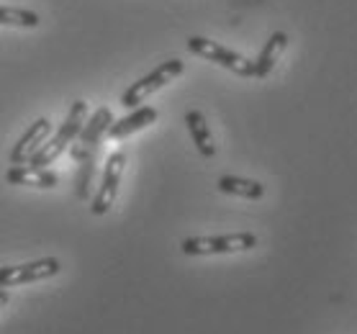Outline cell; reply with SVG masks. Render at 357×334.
<instances>
[{
    "label": "cell",
    "mask_w": 357,
    "mask_h": 334,
    "mask_svg": "<svg viewBox=\"0 0 357 334\" xmlns=\"http://www.w3.org/2000/svg\"><path fill=\"white\" fill-rule=\"evenodd\" d=\"M85 116H88V103H85V100H75L65 123H62V129L54 134V139L44 142V144L36 149V155L29 160V165H31V167H47V165H52L54 160H59L62 152L70 149V144H73L75 139H77V134L82 131Z\"/></svg>",
    "instance_id": "obj_1"
},
{
    "label": "cell",
    "mask_w": 357,
    "mask_h": 334,
    "mask_svg": "<svg viewBox=\"0 0 357 334\" xmlns=\"http://www.w3.org/2000/svg\"><path fill=\"white\" fill-rule=\"evenodd\" d=\"M252 247H257V236L252 231H236V234H221V236H190L183 239V255L198 257V255H231V252H247Z\"/></svg>",
    "instance_id": "obj_2"
},
{
    "label": "cell",
    "mask_w": 357,
    "mask_h": 334,
    "mask_svg": "<svg viewBox=\"0 0 357 334\" xmlns=\"http://www.w3.org/2000/svg\"><path fill=\"white\" fill-rule=\"evenodd\" d=\"M183 70H185L183 59H167V62H162V65L155 67V70H152L149 75H144L142 80L134 82L129 90H123L121 106L137 108L139 103H144V100L149 98L152 93H157V90L165 88L167 82H172L175 77H180V75H183Z\"/></svg>",
    "instance_id": "obj_3"
},
{
    "label": "cell",
    "mask_w": 357,
    "mask_h": 334,
    "mask_svg": "<svg viewBox=\"0 0 357 334\" xmlns=\"http://www.w3.org/2000/svg\"><path fill=\"white\" fill-rule=\"evenodd\" d=\"M188 50L198 54V57L208 59L213 65L219 67H227L231 70L234 75H242V77H255V62H250L247 57L242 54H236V52L227 50V47H221L216 41L211 39H203V36H190L188 39Z\"/></svg>",
    "instance_id": "obj_4"
},
{
    "label": "cell",
    "mask_w": 357,
    "mask_h": 334,
    "mask_svg": "<svg viewBox=\"0 0 357 334\" xmlns=\"http://www.w3.org/2000/svg\"><path fill=\"white\" fill-rule=\"evenodd\" d=\"M111 123H114V114H111V108H98L96 114L90 116L82 131L77 134V144H70L73 149V157L75 162H82V160H88V157H96V149L100 144V139L103 134H108L111 129Z\"/></svg>",
    "instance_id": "obj_5"
},
{
    "label": "cell",
    "mask_w": 357,
    "mask_h": 334,
    "mask_svg": "<svg viewBox=\"0 0 357 334\" xmlns=\"http://www.w3.org/2000/svg\"><path fill=\"white\" fill-rule=\"evenodd\" d=\"M59 273H62V262L57 257H44V260L26 262V265H8V268H0V288L36 283V280H47Z\"/></svg>",
    "instance_id": "obj_6"
},
{
    "label": "cell",
    "mask_w": 357,
    "mask_h": 334,
    "mask_svg": "<svg viewBox=\"0 0 357 334\" xmlns=\"http://www.w3.org/2000/svg\"><path fill=\"white\" fill-rule=\"evenodd\" d=\"M123 165H126V155L123 152H114V155L108 157L106 170H103V183H100L96 198H93V206H90V211L96 213V216H103V213L111 211V206H114L116 196H119Z\"/></svg>",
    "instance_id": "obj_7"
},
{
    "label": "cell",
    "mask_w": 357,
    "mask_h": 334,
    "mask_svg": "<svg viewBox=\"0 0 357 334\" xmlns=\"http://www.w3.org/2000/svg\"><path fill=\"white\" fill-rule=\"evenodd\" d=\"M49 131H52V123L47 119H36V121L24 131V137L16 142V147L10 149V162L13 165H26L36 155V149L44 144V139L49 137Z\"/></svg>",
    "instance_id": "obj_8"
},
{
    "label": "cell",
    "mask_w": 357,
    "mask_h": 334,
    "mask_svg": "<svg viewBox=\"0 0 357 334\" xmlns=\"http://www.w3.org/2000/svg\"><path fill=\"white\" fill-rule=\"evenodd\" d=\"M6 180L10 185H31V188H54L59 183L57 172L47 167H31V165H13L6 172Z\"/></svg>",
    "instance_id": "obj_9"
},
{
    "label": "cell",
    "mask_w": 357,
    "mask_h": 334,
    "mask_svg": "<svg viewBox=\"0 0 357 334\" xmlns=\"http://www.w3.org/2000/svg\"><path fill=\"white\" fill-rule=\"evenodd\" d=\"M155 121H157V108H152V106L134 108V111H131L126 119L111 123V129H108V137H111V139H123V137H129V134H134V131L146 129L149 123H155Z\"/></svg>",
    "instance_id": "obj_10"
},
{
    "label": "cell",
    "mask_w": 357,
    "mask_h": 334,
    "mask_svg": "<svg viewBox=\"0 0 357 334\" xmlns=\"http://www.w3.org/2000/svg\"><path fill=\"white\" fill-rule=\"evenodd\" d=\"M185 126H188V131H190V137H193L195 149H198L206 160H211V157L216 155V144H213L211 129H208V123H206L201 111H188Z\"/></svg>",
    "instance_id": "obj_11"
},
{
    "label": "cell",
    "mask_w": 357,
    "mask_h": 334,
    "mask_svg": "<svg viewBox=\"0 0 357 334\" xmlns=\"http://www.w3.org/2000/svg\"><path fill=\"white\" fill-rule=\"evenodd\" d=\"M288 47V36L283 31H275L268 39V44L262 47L260 57L255 59V77H268L273 70H275V62L280 59V54Z\"/></svg>",
    "instance_id": "obj_12"
},
{
    "label": "cell",
    "mask_w": 357,
    "mask_h": 334,
    "mask_svg": "<svg viewBox=\"0 0 357 334\" xmlns=\"http://www.w3.org/2000/svg\"><path fill=\"white\" fill-rule=\"evenodd\" d=\"M216 185H219L221 193L250 198V201H257V198L265 196V185H262V183H257V180H247V178H236V175H224V178H219Z\"/></svg>",
    "instance_id": "obj_13"
},
{
    "label": "cell",
    "mask_w": 357,
    "mask_h": 334,
    "mask_svg": "<svg viewBox=\"0 0 357 334\" xmlns=\"http://www.w3.org/2000/svg\"><path fill=\"white\" fill-rule=\"evenodd\" d=\"M41 16L26 8H6L0 6V26H16V29H36Z\"/></svg>",
    "instance_id": "obj_14"
},
{
    "label": "cell",
    "mask_w": 357,
    "mask_h": 334,
    "mask_svg": "<svg viewBox=\"0 0 357 334\" xmlns=\"http://www.w3.org/2000/svg\"><path fill=\"white\" fill-rule=\"evenodd\" d=\"M80 170H77V180H75V193L80 201H88L90 198V188H93V175H96V157H88V160H82Z\"/></svg>",
    "instance_id": "obj_15"
},
{
    "label": "cell",
    "mask_w": 357,
    "mask_h": 334,
    "mask_svg": "<svg viewBox=\"0 0 357 334\" xmlns=\"http://www.w3.org/2000/svg\"><path fill=\"white\" fill-rule=\"evenodd\" d=\"M10 301V296H8V291H3V288H0V309H3V306H6V303Z\"/></svg>",
    "instance_id": "obj_16"
}]
</instances>
